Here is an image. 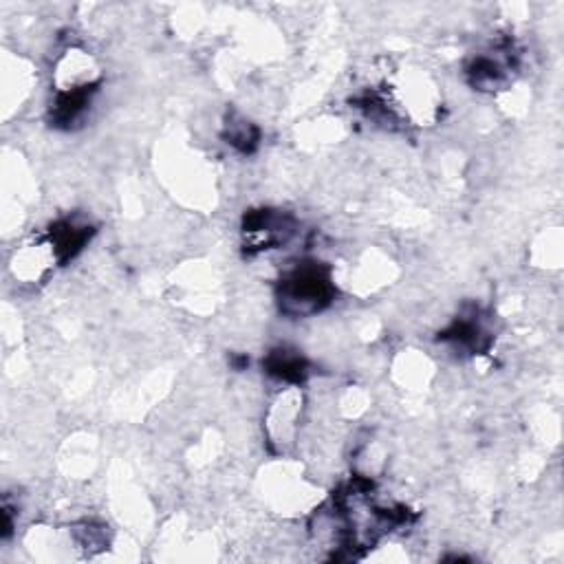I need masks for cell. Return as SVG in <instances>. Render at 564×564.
Instances as JSON below:
<instances>
[{"label":"cell","mask_w":564,"mask_h":564,"mask_svg":"<svg viewBox=\"0 0 564 564\" xmlns=\"http://www.w3.org/2000/svg\"><path fill=\"white\" fill-rule=\"evenodd\" d=\"M335 287L331 271L320 263H298L289 269L278 285L280 309L287 316H311L331 305Z\"/></svg>","instance_id":"1"},{"label":"cell","mask_w":564,"mask_h":564,"mask_svg":"<svg viewBox=\"0 0 564 564\" xmlns=\"http://www.w3.org/2000/svg\"><path fill=\"white\" fill-rule=\"evenodd\" d=\"M243 232L247 236V249H271L287 241L294 232V223L282 212L258 210L247 216Z\"/></svg>","instance_id":"2"},{"label":"cell","mask_w":564,"mask_h":564,"mask_svg":"<svg viewBox=\"0 0 564 564\" xmlns=\"http://www.w3.org/2000/svg\"><path fill=\"white\" fill-rule=\"evenodd\" d=\"M267 371L278 377V379H285V382H302L307 375V362L302 360L300 355L296 353H289V351H276L269 355L267 360Z\"/></svg>","instance_id":"3"},{"label":"cell","mask_w":564,"mask_h":564,"mask_svg":"<svg viewBox=\"0 0 564 564\" xmlns=\"http://www.w3.org/2000/svg\"><path fill=\"white\" fill-rule=\"evenodd\" d=\"M227 139H230L232 146L241 148L243 153H247V150H252V146L256 144L258 133L247 122H238V124H230V135H227Z\"/></svg>","instance_id":"4"}]
</instances>
